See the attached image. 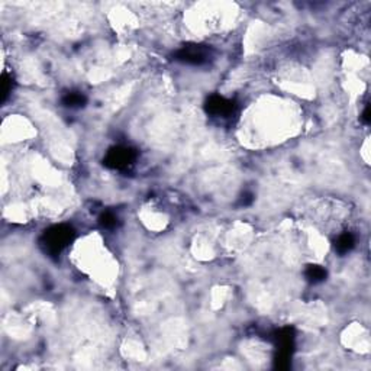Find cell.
I'll return each instance as SVG.
<instances>
[{
	"label": "cell",
	"instance_id": "7a4b0ae2",
	"mask_svg": "<svg viewBox=\"0 0 371 371\" xmlns=\"http://www.w3.org/2000/svg\"><path fill=\"white\" fill-rule=\"evenodd\" d=\"M133 157V153L128 148H115L108 154V164L115 168H123L132 164Z\"/></svg>",
	"mask_w": 371,
	"mask_h": 371
},
{
	"label": "cell",
	"instance_id": "6da1fadb",
	"mask_svg": "<svg viewBox=\"0 0 371 371\" xmlns=\"http://www.w3.org/2000/svg\"><path fill=\"white\" fill-rule=\"evenodd\" d=\"M73 230L68 226H57L47 234V245L53 251H60L66 247L67 244L71 240Z\"/></svg>",
	"mask_w": 371,
	"mask_h": 371
},
{
	"label": "cell",
	"instance_id": "277c9868",
	"mask_svg": "<svg viewBox=\"0 0 371 371\" xmlns=\"http://www.w3.org/2000/svg\"><path fill=\"white\" fill-rule=\"evenodd\" d=\"M354 247V237L351 234H342L337 241V250L339 252H348Z\"/></svg>",
	"mask_w": 371,
	"mask_h": 371
},
{
	"label": "cell",
	"instance_id": "8992f818",
	"mask_svg": "<svg viewBox=\"0 0 371 371\" xmlns=\"http://www.w3.org/2000/svg\"><path fill=\"white\" fill-rule=\"evenodd\" d=\"M83 100H84V98L81 95H78V93H70L64 99V103H66L67 106H70V108H74V106H80L83 103Z\"/></svg>",
	"mask_w": 371,
	"mask_h": 371
},
{
	"label": "cell",
	"instance_id": "3957f363",
	"mask_svg": "<svg viewBox=\"0 0 371 371\" xmlns=\"http://www.w3.org/2000/svg\"><path fill=\"white\" fill-rule=\"evenodd\" d=\"M209 112L212 115H216V116H226L228 113L232 112V102L226 100L223 98H219L215 96L209 100Z\"/></svg>",
	"mask_w": 371,
	"mask_h": 371
},
{
	"label": "cell",
	"instance_id": "5b68a950",
	"mask_svg": "<svg viewBox=\"0 0 371 371\" xmlns=\"http://www.w3.org/2000/svg\"><path fill=\"white\" fill-rule=\"evenodd\" d=\"M306 275H307V279H309V280H312L313 283H316V282H322V280L325 279L327 271H325L322 267L313 265V267H309V270H307Z\"/></svg>",
	"mask_w": 371,
	"mask_h": 371
}]
</instances>
